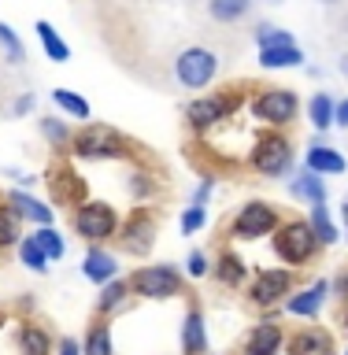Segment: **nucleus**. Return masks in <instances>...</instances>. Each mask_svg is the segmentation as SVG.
<instances>
[{
  "instance_id": "nucleus-48",
  "label": "nucleus",
  "mask_w": 348,
  "mask_h": 355,
  "mask_svg": "<svg viewBox=\"0 0 348 355\" xmlns=\"http://www.w3.org/2000/svg\"><path fill=\"white\" fill-rule=\"evenodd\" d=\"M4 322H8V315H4V311H0V326H4Z\"/></svg>"
},
{
  "instance_id": "nucleus-40",
  "label": "nucleus",
  "mask_w": 348,
  "mask_h": 355,
  "mask_svg": "<svg viewBox=\"0 0 348 355\" xmlns=\"http://www.w3.org/2000/svg\"><path fill=\"white\" fill-rule=\"evenodd\" d=\"M211 189H215V178H208V174H204V182L197 185V193H193V204H189V207H208V200H211Z\"/></svg>"
},
{
  "instance_id": "nucleus-49",
  "label": "nucleus",
  "mask_w": 348,
  "mask_h": 355,
  "mask_svg": "<svg viewBox=\"0 0 348 355\" xmlns=\"http://www.w3.org/2000/svg\"><path fill=\"white\" fill-rule=\"evenodd\" d=\"M322 4H338V0H322Z\"/></svg>"
},
{
  "instance_id": "nucleus-12",
  "label": "nucleus",
  "mask_w": 348,
  "mask_h": 355,
  "mask_svg": "<svg viewBox=\"0 0 348 355\" xmlns=\"http://www.w3.org/2000/svg\"><path fill=\"white\" fill-rule=\"evenodd\" d=\"M44 182H49V193L56 204L63 207H82L85 204V178H78V171L71 163L56 159L49 166V174H44Z\"/></svg>"
},
{
  "instance_id": "nucleus-30",
  "label": "nucleus",
  "mask_w": 348,
  "mask_h": 355,
  "mask_svg": "<svg viewBox=\"0 0 348 355\" xmlns=\"http://www.w3.org/2000/svg\"><path fill=\"white\" fill-rule=\"evenodd\" d=\"M33 30H38L41 49H44V55H49V60H56V63H67V60H71V49H67V41L60 37V33H56L52 22H44V19H41Z\"/></svg>"
},
{
  "instance_id": "nucleus-29",
  "label": "nucleus",
  "mask_w": 348,
  "mask_h": 355,
  "mask_svg": "<svg viewBox=\"0 0 348 355\" xmlns=\"http://www.w3.org/2000/svg\"><path fill=\"white\" fill-rule=\"evenodd\" d=\"M311 230H315V237H319V244L322 248H330L333 241L341 237L338 233V222H333V215H330V207L326 204H311Z\"/></svg>"
},
{
  "instance_id": "nucleus-18",
  "label": "nucleus",
  "mask_w": 348,
  "mask_h": 355,
  "mask_svg": "<svg viewBox=\"0 0 348 355\" xmlns=\"http://www.w3.org/2000/svg\"><path fill=\"white\" fill-rule=\"evenodd\" d=\"M82 274H85V282L108 285V282H115V277H119V263H115V255H111L108 248L93 244V248L85 252V259H82Z\"/></svg>"
},
{
  "instance_id": "nucleus-21",
  "label": "nucleus",
  "mask_w": 348,
  "mask_h": 355,
  "mask_svg": "<svg viewBox=\"0 0 348 355\" xmlns=\"http://www.w3.org/2000/svg\"><path fill=\"white\" fill-rule=\"evenodd\" d=\"M56 340L38 322H19V355H52Z\"/></svg>"
},
{
  "instance_id": "nucleus-51",
  "label": "nucleus",
  "mask_w": 348,
  "mask_h": 355,
  "mask_svg": "<svg viewBox=\"0 0 348 355\" xmlns=\"http://www.w3.org/2000/svg\"><path fill=\"white\" fill-rule=\"evenodd\" d=\"M345 355H348V348H345Z\"/></svg>"
},
{
  "instance_id": "nucleus-4",
  "label": "nucleus",
  "mask_w": 348,
  "mask_h": 355,
  "mask_svg": "<svg viewBox=\"0 0 348 355\" xmlns=\"http://www.w3.org/2000/svg\"><path fill=\"white\" fill-rule=\"evenodd\" d=\"M249 163H252V171L263 174V178H282V174L293 171V141H289L282 130H267L256 137Z\"/></svg>"
},
{
  "instance_id": "nucleus-28",
  "label": "nucleus",
  "mask_w": 348,
  "mask_h": 355,
  "mask_svg": "<svg viewBox=\"0 0 348 355\" xmlns=\"http://www.w3.org/2000/svg\"><path fill=\"white\" fill-rule=\"evenodd\" d=\"M19 241H22V218H19V211L4 200V204H0V252L19 248Z\"/></svg>"
},
{
  "instance_id": "nucleus-32",
  "label": "nucleus",
  "mask_w": 348,
  "mask_h": 355,
  "mask_svg": "<svg viewBox=\"0 0 348 355\" xmlns=\"http://www.w3.org/2000/svg\"><path fill=\"white\" fill-rule=\"evenodd\" d=\"M30 237L38 241V248H41L44 255H49V263H52V259H63V255H67V241L60 237V230H56V226H41L38 233H30Z\"/></svg>"
},
{
  "instance_id": "nucleus-46",
  "label": "nucleus",
  "mask_w": 348,
  "mask_h": 355,
  "mask_svg": "<svg viewBox=\"0 0 348 355\" xmlns=\"http://www.w3.org/2000/svg\"><path fill=\"white\" fill-rule=\"evenodd\" d=\"M341 74H345V78H348V52H345V55H341Z\"/></svg>"
},
{
  "instance_id": "nucleus-45",
  "label": "nucleus",
  "mask_w": 348,
  "mask_h": 355,
  "mask_svg": "<svg viewBox=\"0 0 348 355\" xmlns=\"http://www.w3.org/2000/svg\"><path fill=\"white\" fill-rule=\"evenodd\" d=\"M341 326H345V333H348V300H345V307H341Z\"/></svg>"
},
{
  "instance_id": "nucleus-7",
  "label": "nucleus",
  "mask_w": 348,
  "mask_h": 355,
  "mask_svg": "<svg viewBox=\"0 0 348 355\" xmlns=\"http://www.w3.org/2000/svg\"><path fill=\"white\" fill-rule=\"evenodd\" d=\"M119 211L104 204V200H85L82 207H74V233L89 244H100L108 237H115L119 233Z\"/></svg>"
},
{
  "instance_id": "nucleus-31",
  "label": "nucleus",
  "mask_w": 348,
  "mask_h": 355,
  "mask_svg": "<svg viewBox=\"0 0 348 355\" xmlns=\"http://www.w3.org/2000/svg\"><path fill=\"white\" fill-rule=\"evenodd\" d=\"M52 104L63 111V115H71V119H89L93 115V107H89V100L85 96H78L74 89H52Z\"/></svg>"
},
{
  "instance_id": "nucleus-36",
  "label": "nucleus",
  "mask_w": 348,
  "mask_h": 355,
  "mask_svg": "<svg viewBox=\"0 0 348 355\" xmlns=\"http://www.w3.org/2000/svg\"><path fill=\"white\" fill-rule=\"evenodd\" d=\"M38 126H41V137L49 141L52 148H67V144H71V137H74V133L67 130L63 119H41Z\"/></svg>"
},
{
  "instance_id": "nucleus-24",
  "label": "nucleus",
  "mask_w": 348,
  "mask_h": 355,
  "mask_svg": "<svg viewBox=\"0 0 348 355\" xmlns=\"http://www.w3.org/2000/svg\"><path fill=\"white\" fill-rule=\"evenodd\" d=\"M304 63V49L300 44H278V49H260V67L263 71H285V67Z\"/></svg>"
},
{
  "instance_id": "nucleus-23",
  "label": "nucleus",
  "mask_w": 348,
  "mask_h": 355,
  "mask_svg": "<svg viewBox=\"0 0 348 355\" xmlns=\"http://www.w3.org/2000/svg\"><path fill=\"white\" fill-rule=\"evenodd\" d=\"M211 274H215V282H219V285L238 288L245 277H249V266H245V259H241L238 252H222V255H219V263L211 266Z\"/></svg>"
},
{
  "instance_id": "nucleus-13",
  "label": "nucleus",
  "mask_w": 348,
  "mask_h": 355,
  "mask_svg": "<svg viewBox=\"0 0 348 355\" xmlns=\"http://www.w3.org/2000/svg\"><path fill=\"white\" fill-rule=\"evenodd\" d=\"M285 352L289 355H338V344H333V333L322 326H304L285 337Z\"/></svg>"
},
{
  "instance_id": "nucleus-6",
  "label": "nucleus",
  "mask_w": 348,
  "mask_h": 355,
  "mask_svg": "<svg viewBox=\"0 0 348 355\" xmlns=\"http://www.w3.org/2000/svg\"><path fill=\"white\" fill-rule=\"evenodd\" d=\"M297 115H300V96H297V89L267 85L263 93H256V96H252V119L267 122L271 130L293 126Z\"/></svg>"
},
{
  "instance_id": "nucleus-19",
  "label": "nucleus",
  "mask_w": 348,
  "mask_h": 355,
  "mask_svg": "<svg viewBox=\"0 0 348 355\" xmlns=\"http://www.w3.org/2000/svg\"><path fill=\"white\" fill-rule=\"evenodd\" d=\"M182 355H208V326H204V311L189 307L182 322Z\"/></svg>"
},
{
  "instance_id": "nucleus-27",
  "label": "nucleus",
  "mask_w": 348,
  "mask_h": 355,
  "mask_svg": "<svg viewBox=\"0 0 348 355\" xmlns=\"http://www.w3.org/2000/svg\"><path fill=\"white\" fill-rule=\"evenodd\" d=\"M333 107H338V100H333L326 89H319V93L308 100V119H311V126L326 133V130L333 126Z\"/></svg>"
},
{
  "instance_id": "nucleus-42",
  "label": "nucleus",
  "mask_w": 348,
  "mask_h": 355,
  "mask_svg": "<svg viewBox=\"0 0 348 355\" xmlns=\"http://www.w3.org/2000/svg\"><path fill=\"white\" fill-rule=\"evenodd\" d=\"M52 355H82V340L78 337H60V344H56Z\"/></svg>"
},
{
  "instance_id": "nucleus-15",
  "label": "nucleus",
  "mask_w": 348,
  "mask_h": 355,
  "mask_svg": "<svg viewBox=\"0 0 348 355\" xmlns=\"http://www.w3.org/2000/svg\"><path fill=\"white\" fill-rule=\"evenodd\" d=\"M333 293L330 288V282L326 277H319V282H311L308 288H300V293H293L285 300V311L293 318H315L319 311H322V304H326V296Z\"/></svg>"
},
{
  "instance_id": "nucleus-14",
  "label": "nucleus",
  "mask_w": 348,
  "mask_h": 355,
  "mask_svg": "<svg viewBox=\"0 0 348 355\" xmlns=\"http://www.w3.org/2000/svg\"><path fill=\"white\" fill-rule=\"evenodd\" d=\"M282 348H285V329L278 326L274 318H263V322H256V326L249 329L241 355H278Z\"/></svg>"
},
{
  "instance_id": "nucleus-16",
  "label": "nucleus",
  "mask_w": 348,
  "mask_h": 355,
  "mask_svg": "<svg viewBox=\"0 0 348 355\" xmlns=\"http://www.w3.org/2000/svg\"><path fill=\"white\" fill-rule=\"evenodd\" d=\"M304 171L326 178V174H345L348 163H345V155L338 148H330L326 141H311L308 144V155H304Z\"/></svg>"
},
{
  "instance_id": "nucleus-34",
  "label": "nucleus",
  "mask_w": 348,
  "mask_h": 355,
  "mask_svg": "<svg viewBox=\"0 0 348 355\" xmlns=\"http://www.w3.org/2000/svg\"><path fill=\"white\" fill-rule=\"evenodd\" d=\"M0 52H4V60L11 67H19L22 60H26V49H22V41H19V33L8 26V22H0Z\"/></svg>"
},
{
  "instance_id": "nucleus-41",
  "label": "nucleus",
  "mask_w": 348,
  "mask_h": 355,
  "mask_svg": "<svg viewBox=\"0 0 348 355\" xmlns=\"http://www.w3.org/2000/svg\"><path fill=\"white\" fill-rule=\"evenodd\" d=\"M33 104H38V96L33 93H19L15 96V104H11V119H19V115H30Z\"/></svg>"
},
{
  "instance_id": "nucleus-8",
  "label": "nucleus",
  "mask_w": 348,
  "mask_h": 355,
  "mask_svg": "<svg viewBox=\"0 0 348 355\" xmlns=\"http://www.w3.org/2000/svg\"><path fill=\"white\" fill-rule=\"evenodd\" d=\"M278 226H282V215H278L274 204H267V200H249V204L233 215L230 233L238 241H256V237H271Z\"/></svg>"
},
{
  "instance_id": "nucleus-47",
  "label": "nucleus",
  "mask_w": 348,
  "mask_h": 355,
  "mask_svg": "<svg viewBox=\"0 0 348 355\" xmlns=\"http://www.w3.org/2000/svg\"><path fill=\"white\" fill-rule=\"evenodd\" d=\"M341 218H345V226H348V196H345V204H341Z\"/></svg>"
},
{
  "instance_id": "nucleus-3",
  "label": "nucleus",
  "mask_w": 348,
  "mask_h": 355,
  "mask_svg": "<svg viewBox=\"0 0 348 355\" xmlns=\"http://www.w3.org/2000/svg\"><path fill=\"white\" fill-rule=\"evenodd\" d=\"M241 107V93L238 89H222V93H204V96H197L193 104L185 107V119H189V130L193 133H208V130H215L222 126L226 119H233V111Z\"/></svg>"
},
{
  "instance_id": "nucleus-43",
  "label": "nucleus",
  "mask_w": 348,
  "mask_h": 355,
  "mask_svg": "<svg viewBox=\"0 0 348 355\" xmlns=\"http://www.w3.org/2000/svg\"><path fill=\"white\" fill-rule=\"evenodd\" d=\"M333 126L348 130V100H338V107H333Z\"/></svg>"
},
{
  "instance_id": "nucleus-10",
  "label": "nucleus",
  "mask_w": 348,
  "mask_h": 355,
  "mask_svg": "<svg viewBox=\"0 0 348 355\" xmlns=\"http://www.w3.org/2000/svg\"><path fill=\"white\" fill-rule=\"evenodd\" d=\"M215 74H219V55L204 49V44H193V49H185L174 60V78L185 89H204L215 82Z\"/></svg>"
},
{
  "instance_id": "nucleus-2",
  "label": "nucleus",
  "mask_w": 348,
  "mask_h": 355,
  "mask_svg": "<svg viewBox=\"0 0 348 355\" xmlns=\"http://www.w3.org/2000/svg\"><path fill=\"white\" fill-rule=\"evenodd\" d=\"M319 248L322 244H319V237H315V230H311L308 218H289V222H282V226L274 230V255L289 266V270L311 263Z\"/></svg>"
},
{
  "instance_id": "nucleus-33",
  "label": "nucleus",
  "mask_w": 348,
  "mask_h": 355,
  "mask_svg": "<svg viewBox=\"0 0 348 355\" xmlns=\"http://www.w3.org/2000/svg\"><path fill=\"white\" fill-rule=\"evenodd\" d=\"M19 263H22V266H30L33 274H44V270H49V255L38 248V241H33L30 233L19 241Z\"/></svg>"
},
{
  "instance_id": "nucleus-38",
  "label": "nucleus",
  "mask_w": 348,
  "mask_h": 355,
  "mask_svg": "<svg viewBox=\"0 0 348 355\" xmlns=\"http://www.w3.org/2000/svg\"><path fill=\"white\" fill-rule=\"evenodd\" d=\"M204 222H208V207H185L182 211V233L185 237L197 230H204Z\"/></svg>"
},
{
  "instance_id": "nucleus-50",
  "label": "nucleus",
  "mask_w": 348,
  "mask_h": 355,
  "mask_svg": "<svg viewBox=\"0 0 348 355\" xmlns=\"http://www.w3.org/2000/svg\"><path fill=\"white\" fill-rule=\"evenodd\" d=\"M271 4H278V0H271Z\"/></svg>"
},
{
  "instance_id": "nucleus-9",
  "label": "nucleus",
  "mask_w": 348,
  "mask_h": 355,
  "mask_svg": "<svg viewBox=\"0 0 348 355\" xmlns=\"http://www.w3.org/2000/svg\"><path fill=\"white\" fill-rule=\"evenodd\" d=\"M156 230H160V222H156V211L152 207H133V215L126 222H119V248L126 255H149L152 244H156Z\"/></svg>"
},
{
  "instance_id": "nucleus-5",
  "label": "nucleus",
  "mask_w": 348,
  "mask_h": 355,
  "mask_svg": "<svg viewBox=\"0 0 348 355\" xmlns=\"http://www.w3.org/2000/svg\"><path fill=\"white\" fill-rule=\"evenodd\" d=\"M130 293L133 296H141V300H174V296H182V270L171 263H156V266H138L130 277Z\"/></svg>"
},
{
  "instance_id": "nucleus-20",
  "label": "nucleus",
  "mask_w": 348,
  "mask_h": 355,
  "mask_svg": "<svg viewBox=\"0 0 348 355\" xmlns=\"http://www.w3.org/2000/svg\"><path fill=\"white\" fill-rule=\"evenodd\" d=\"M130 282L126 277H115V282H108V285H100V296H97V318H111V315H119L122 307L130 304Z\"/></svg>"
},
{
  "instance_id": "nucleus-17",
  "label": "nucleus",
  "mask_w": 348,
  "mask_h": 355,
  "mask_svg": "<svg viewBox=\"0 0 348 355\" xmlns=\"http://www.w3.org/2000/svg\"><path fill=\"white\" fill-rule=\"evenodd\" d=\"M8 204L19 211V218H26V222H33V226H52L56 222V211L44 204V200H38V196H30L26 189H11L8 193Z\"/></svg>"
},
{
  "instance_id": "nucleus-35",
  "label": "nucleus",
  "mask_w": 348,
  "mask_h": 355,
  "mask_svg": "<svg viewBox=\"0 0 348 355\" xmlns=\"http://www.w3.org/2000/svg\"><path fill=\"white\" fill-rule=\"evenodd\" d=\"M252 37H256V44H260V49H278V44H297V41H293V33L282 30V26H271V22H260Z\"/></svg>"
},
{
  "instance_id": "nucleus-25",
  "label": "nucleus",
  "mask_w": 348,
  "mask_h": 355,
  "mask_svg": "<svg viewBox=\"0 0 348 355\" xmlns=\"http://www.w3.org/2000/svg\"><path fill=\"white\" fill-rule=\"evenodd\" d=\"M82 355H115V344H111V326L108 318H97L89 326L85 340H82Z\"/></svg>"
},
{
  "instance_id": "nucleus-11",
  "label": "nucleus",
  "mask_w": 348,
  "mask_h": 355,
  "mask_svg": "<svg viewBox=\"0 0 348 355\" xmlns=\"http://www.w3.org/2000/svg\"><path fill=\"white\" fill-rule=\"evenodd\" d=\"M289 293H293V270L289 266H267V270L256 274L249 300L256 307H274L282 300H289Z\"/></svg>"
},
{
  "instance_id": "nucleus-39",
  "label": "nucleus",
  "mask_w": 348,
  "mask_h": 355,
  "mask_svg": "<svg viewBox=\"0 0 348 355\" xmlns=\"http://www.w3.org/2000/svg\"><path fill=\"white\" fill-rule=\"evenodd\" d=\"M185 274L189 277H204V274H211V259L200 248H193L189 252V259H185Z\"/></svg>"
},
{
  "instance_id": "nucleus-26",
  "label": "nucleus",
  "mask_w": 348,
  "mask_h": 355,
  "mask_svg": "<svg viewBox=\"0 0 348 355\" xmlns=\"http://www.w3.org/2000/svg\"><path fill=\"white\" fill-rule=\"evenodd\" d=\"M256 0H208V15L215 19V22H241V19H249V11H252Z\"/></svg>"
},
{
  "instance_id": "nucleus-1",
  "label": "nucleus",
  "mask_w": 348,
  "mask_h": 355,
  "mask_svg": "<svg viewBox=\"0 0 348 355\" xmlns=\"http://www.w3.org/2000/svg\"><path fill=\"white\" fill-rule=\"evenodd\" d=\"M71 152L78 159H130L133 155V144L126 133H119L115 126H108V122H85L82 130L71 137Z\"/></svg>"
},
{
  "instance_id": "nucleus-37",
  "label": "nucleus",
  "mask_w": 348,
  "mask_h": 355,
  "mask_svg": "<svg viewBox=\"0 0 348 355\" xmlns=\"http://www.w3.org/2000/svg\"><path fill=\"white\" fill-rule=\"evenodd\" d=\"M156 193H160V189H156V182H152L144 171H133V174H130V196L138 200L141 207H144V200H152Z\"/></svg>"
},
{
  "instance_id": "nucleus-22",
  "label": "nucleus",
  "mask_w": 348,
  "mask_h": 355,
  "mask_svg": "<svg viewBox=\"0 0 348 355\" xmlns=\"http://www.w3.org/2000/svg\"><path fill=\"white\" fill-rule=\"evenodd\" d=\"M289 193L297 200H308V204H326V182L311 171H300L289 178Z\"/></svg>"
},
{
  "instance_id": "nucleus-44",
  "label": "nucleus",
  "mask_w": 348,
  "mask_h": 355,
  "mask_svg": "<svg viewBox=\"0 0 348 355\" xmlns=\"http://www.w3.org/2000/svg\"><path fill=\"white\" fill-rule=\"evenodd\" d=\"M330 288H333V296H341V300H348V270H345V274H338V277H333V282H330Z\"/></svg>"
}]
</instances>
